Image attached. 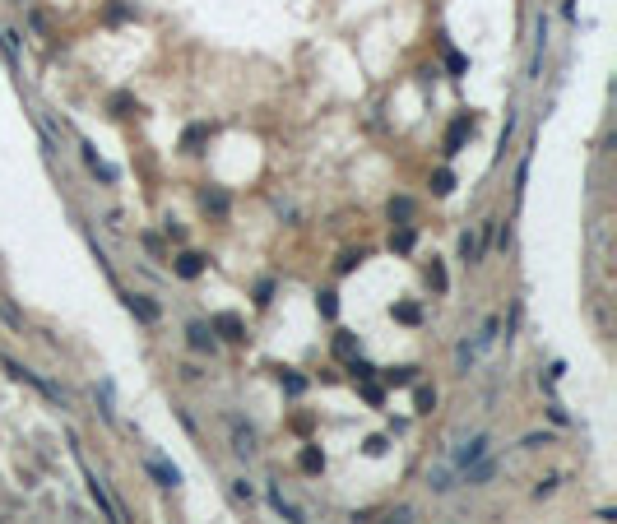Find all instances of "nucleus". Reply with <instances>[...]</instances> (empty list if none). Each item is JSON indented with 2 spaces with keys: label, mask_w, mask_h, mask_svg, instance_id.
Here are the masks:
<instances>
[{
  "label": "nucleus",
  "mask_w": 617,
  "mask_h": 524,
  "mask_svg": "<svg viewBox=\"0 0 617 524\" xmlns=\"http://www.w3.org/2000/svg\"><path fill=\"white\" fill-rule=\"evenodd\" d=\"M483 455H488V436H474V441H469V446H464L460 455H455V464H460V469H474V464H479Z\"/></svg>",
  "instance_id": "1"
},
{
  "label": "nucleus",
  "mask_w": 617,
  "mask_h": 524,
  "mask_svg": "<svg viewBox=\"0 0 617 524\" xmlns=\"http://www.w3.org/2000/svg\"><path fill=\"white\" fill-rule=\"evenodd\" d=\"M149 473H154L163 487H177V482H181V473H177V469H168L163 460H149Z\"/></svg>",
  "instance_id": "2"
},
{
  "label": "nucleus",
  "mask_w": 617,
  "mask_h": 524,
  "mask_svg": "<svg viewBox=\"0 0 617 524\" xmlns=\"http://www.w3.org/2000/svg\"><path fill=\"white\" fill-rule=\"evenodd\" d=\"M460 255H464V260H469V264H474V260H479V255H483V242H479V237H474V232H464V237H460Z\"/></svg>",
  "instance_id": "3"
},
{
  "label": "nucleus",
  "mask_w": 617,
  "mask_h": 524,
  "mask_svg": "<svg viewBox=\"0 0 617 524\" xmlns=\"http://www.w3.org/2000/svg\"><path fill=\"white\" fill-rule=\"evenodd\" d=\"M125 302H130V311H139V320H149V325L158 320V307H154V302H144V297H125Z\"/></svg>",
  "instance_id": "4"
},
{
  "label": "nucleus",
  "mask_w": 617,
  "mask_h": 524,
  "mask_svg": "<svg viewBox=\"0 0 617 524\" xmlns=\"http://www.w3.org/2000/svg\"><path fill=\"white\" fill-rule=\"evenodd\" d=\"M269 501H274V510H278V515H288V520H302V510H297L283 492H269Z\"/></svg>",
  "instance_id": "5"
},
{
  "label": "nucleus",
  "mask_w": 617,
  "mask_h": 524,
  "mask_svg": "<svg viewBox=\"0 0 617 524\" xmlns=\"http://www.w3.org/2000/svg\"><path fill=\"white\" fill-rule=\"evenodd\" d=\"M84 158H89V168H93V172H98V177H102V181H116V172H111V168H107V163H102V158L93 154V149H84Z\"/></svg>",
  "instance_id": "6"
},
{
  "label": "nucleus",
  "mask_w": 617,
  "mask_h": 524,
  "mask_svg": "<svg viewBox=\"0 0 617 524\" xmlns=\"http://www.w3.org/2000/svg\"><path fill=\"white\" fill-rule=\"evenodd\" d=\"M200 269H204V260H200V255H181V264H177V274H181V278H195Z\"/></svg>",
  "instance_id": "7"
},
{
  "label": "nucleus",
  "mask_w": 617,
  "mask_h": 524,
  "mask_svg": "<svg viewBox=\"0 0 617 524\" xmlns=\"http://www.w3.org/2000/svg\"><path fill=\"white\" fill-rule=\"evenodd\" d=\"M190 343H195V348H214V339H209L204 325H190Z\"/></svg>",
  "instance_id": "8"
},
{
  "label": "nucleus",
  "mask_w": 617,
  "mask_h": 524,
  "mask_svg": "<svg viewBox=\"0 0 617 524\" xmlns=\"http://www.w3.org/2000/svg\"><path fill=\"white\" fill-rule=\"evenodd\" d=\"M432 404H436V395H432V390H418V408H422V413H427Z\"/></svg>",
  "instance_id": "9"
}]
</instances>
